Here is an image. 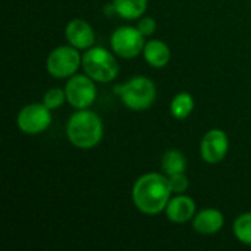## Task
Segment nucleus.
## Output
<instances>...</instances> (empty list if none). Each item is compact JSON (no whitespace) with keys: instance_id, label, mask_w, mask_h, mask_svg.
<instances>
[{"instance_id":"20","label":"nucleus","mask_w":251,"mask_h":251,"mask_svg":"<svg viewBox=\"0 0 251 251\" xmlns=\"http://www.w3.org/2000/svg\"><path fill=\"white\" fill-rule=\"evenodd\" d=\"M138 29L141 31V34L144 37H150L156 31V21L150 16H146L138 22Z\"/></svg>"},{"instance_id":"18","label":"nucleus","mask_w":251,"mask_h":251,"mask_svg":"<svg viewBox=\"0 0 251 251\" xmlns=\"http://www.w3.org/2000/svg\"><path fill=\"white\" fill-rule=\"evenodd\" d=\"M65 100H66V93L65 91H62L60 88H51L44 94L43 103L51 110V109H56V107L62 106Z\"/></svg>"},{"instance_id":"3","label":"nucleus","mask_w":251,"mask_h":251,"mask_svg":"<svg viewBox=\"0 0 251 251\" xmlns=\"http://www.w3.org/2000/svg\"><path fill=\"white\" fill-rule=\"evenodd\" d=\"M115 93L121 96L124 104L131 110H146L154 103L156 85L146 76H135L115 87Z\"/></svg>"},{"instance_id":"14","label":"nucleus","mask_w":251,"mask_h":251,"mask_svg":"<svg viewBox=\"0 0 251 251\" xmlns=\"http://www.w3.org/2000/svg\"><path fill=\"white\" fill-rule=\"evenodd\" d=\"M116 13L125 19H137L147 9V0H113Z\"/></svg>"},{"instance_id":"7","label":"nucleus","mask_w":251,"mask_h":251,"mask_svg":"<svg viewBox=\"0 0 251 251\" xmlns=\"http://www.w3.org/2000/svg\"><path fill=\"white\" fill-rule=\"evenodd\" d=\"M93 81L94 79L90 78L87 74L71 76L65 88L66 100L71 106H74L75 109H87L94 103L97 90Z\"/></svg>"},{"instance_id":"9","label":"nucleus","mask_w":251,"mask_h":251,"mask_svg":"<svg viewBox=\"0 0 251 251\" xmlns=\"http://www.w3.org/2000/svg\"><path fill=\"white\" fill-rule=\"evenodd\" d=\"M229 141L222 129H210L204 134L200 146L201 157L207 163H219L228 153Z\"/></svg>"},{"instance_id":"16","label":"nucleus","mask_w":251,"mask_h":251,"mask_svg":"<svg viewBox=\"0 0 251 251\" xmlns=\"http://www.w3.org/2000/svg\"><path fill=\"white\" fill-rule=\"evenodd\" d=\"M194 110V100L193 96L188 93H179L174 97L171 103V113L175 119H185Z\"/></svg>"},{"instance_id":"6","label":"nucleus","mask_w":251,"mask_h":251,"mask_svg":"<svg viewBox=\"0 0 251 251\" xmlns=\"http://www.w3.org/2000/svg\"><path fill=\"white\" fill-rule=\"evenodd\" d=\"M110 44L113 51L124 57V59H132L144 50V35L138 28L131 26H122L118 28L110 38Z\"/></svg>"},{"instance_id":"13","label":"nucleus","mask_w":251,"mask_h":251,"mask_svg":"<svg viewBox=\"0 0 251 251\" xmlns=\"http://www.w3.org/2000/svg\"><path fill=\"white\" fill-rule=\"evenodd\" d=\"M144 57L147 63L153 68H163L171 59L169 47L160 40H151L144 46Z\"/></svg>"},{"instance_id":"17","label":"nucleus","mask_w":251,"mask_h":251,"mask_svg":"<svg viewBox=\"0 0 251 251\" xmlns=\"http://www.w3.org/2000/svg\"><path fill=\"white\" fill-rule=\"evenodd\" d=\"M234 234L241 243L251 246V213L238 216L234 224Z\"/></svg>"},{"instance_id":"19","label":"nucleus","mask_w":251,"mask_h":251,"mask_svg":"<svg viewBox=\"0 0 251 251\" xmlns=\"http://www.w3.org/2000/svg\"><path fill=\"white\" fill-rule=\"evenodd\" d=\"M168 179H169V185H171L172 193H185L190 187V181H188L185 172L171 175Z\"/></svg>"},{"instance_id":"1","label":"nucleus","mask_w":251,"mask_h":251,"mask_svg":"<svg viewBox=\"0 0 251 251\" xmlns=\"http://www.w3.org/2000/svg\"><path fill=\"white\" fill-rule=\"evenodd\" d=\"M171 193L168 178L160 174H146L137 179L132 188V200L140 212L157 215L166 209Z\"/></svg>"},{"instance_id":"4","label":"nucleus","mask_w":251,"mask_h":251,"mask_svg":"<svg viewBox=\"0 0 251 251\" xmlns=\"http://www.w3.org/2000/svg\"><path fill=\"white\" fill-rule=\"evenodd\" d=\"M82 68L97 82H110L119 72L115 56L103 47H90L82 56Z\"/></svg>"},{"instance_id":"15","label":"nucleus","mask_w":251,"mask_h":251,"mask_svg":"<svg viewBox=\"0 0 251 251\" xmlns=\"http://www.w3.org/2000/svg\"><path fill=\"white\" fill-rule=\"evenodd\" d=\"M162 169L168 176L187 171V159L178 150H169L162 157Z\"/></svg>"},{"instance_id":"8","label":"nucleus","mask_w":251,"mask_h":251,"mask_svg":"<svg viewBox=\"0 0 251 251\" xmlns=\"http://www.w3.org/2000/svg\"><path fill=\"white\" fill-rule=\"evenodd\" d=\"M51 122V115H50V109L43 103H34V104H28L24 109H21L19 115H18V126L22 132L34 135V134H40L44 129L49 128Z\"/></svg>"},{"instance_id":"5","label":"nucleus","mask_w":251,"mask_h":251,"mask_svg":"<svg viewBox=\"0 0 251 251\" xmlns=\"http://www.w3.org/2000/svg\"><path fill=\"white\" fill-rule=\"evenodd\" d=\"M81 65V54L74 46L54 49L47 57V71L54 78H68L74 75Z\"/></svg>"},{"instance_id":"12","label":"nucleus","mask_w":251,"mask_h":251,"mask_svg":"<svg viewBox=\"0 0 251 251\" xmlns=\"http://www.w3.org/2000/svg\"><path fill=\"white\" fill-rule=\"evenodd\" d=\"M224 215L216 209H204L194 216L193 226L197 232L204 235L216 234L224 226Z\"/></svg>"},{"instance_id":"10","label":"nucleus","mask_w":251,"mask_h":251,"mask_svg":"<svg viewBox=\"0 0 251 251\" xmlns=\"http://www.w3.org/2000/svg\"><path fill=\"white\" fill-rule=\"evenodd\" d=\"M65 35H66V40L71 43V46L79 50L90 49L94 44V31L90 26V24L82 19L71 21L66 25Z\"/></svg>"},{"instance_id":"2","label":"nucleus","mask_w":251,"mask_h":251,"mask_svg":"<svg viewBox=\"0 0 251 251\" xmlns=\"http://www.w3.org/2000/svg\"><path fill=\"white\" fill-rule=\"evenodd\" d=\"M66 135L75 147L93 149L101 141L103 137L101 119L94 112L81 109L68 121Z\"/></svg>"},{"instance_id":"11","label":"nucleus","mask_w":251,"mask_h":251,"mask_svg":"<svg viewBox=\"0 0 251 251\" xmlns=\"http://www.w3.org/2000/svg\"><path fill=\"white\" fill-rule=\"evenodd\" d=\"M165 210L169 221L175 224H185L196 215V203L187 196H178L169 200Z\"/></svg>"}]
</instances>
